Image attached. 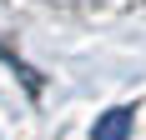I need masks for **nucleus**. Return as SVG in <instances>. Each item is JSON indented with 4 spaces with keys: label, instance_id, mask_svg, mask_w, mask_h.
I'll return each mask as SVG.
<instances>
[{
    "label": "nucleus",
    "instance_id": "obj_1",
    "mask_svg": "<svg viewBox=\"0 0 146 140\" xmlns=\"http://www.w3.org/2000/svg\"><path fill=\"white\" fill-rule=\"evenodd\" d=\"M131 115L126 105H116V110H106L101 115V125H96V140H126V130H131Z\"/></svg>",
    "mask_w": 146,
    "mask_h": 140
}]
</instances>
